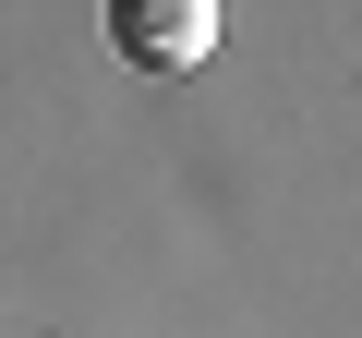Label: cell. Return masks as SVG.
I'll return each mask as SVG.
<instances>
[{"instance_id": "6da1fadb", "label": "cell", "mask_w": 362, "mask_h": 338, "mask_svg": "<svg viewBox=\"0 0 362 338\" xmlns=\"http://www.w3.org/2000/svg\"><path fill=\"white\" fill-rule=\"evenodd\" d=\"M109 49L133 73H194L218 49V0H109Z\"/></svg>"}]
</instances>
